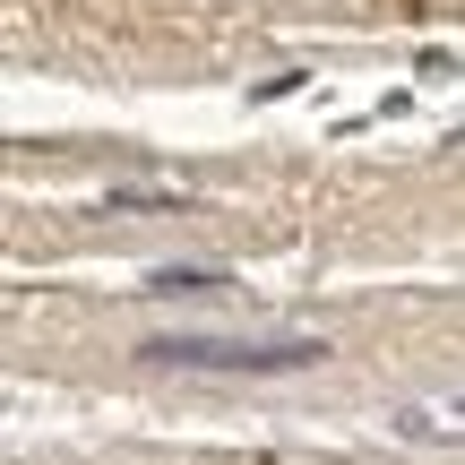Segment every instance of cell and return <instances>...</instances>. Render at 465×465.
Instances as JSON below:
<instances>
[{
    "label": "cell",
    "instance_id": "1",
    "mask_svg": "<svg viewBox=\"0 0 465 465\" xmlns=\"http://www.w3.org/2000/svg\"><path fill=\"white\" fill-rule=\"evenodd\" d=\"M155 362H182V371H311L328 362L319 336H155Z\"/></svg>",
    "mask_w": 465,
    "mask_h": 465
},
{
    "label": "cell",
    "instance_id": "2",
    "mask_svg": "<svg viewBox=\"0 0 465 465\" xmlns=\"http://www.w3.org/2000/svg\"><path fill=\"white\" fill-rule=\"evenodd\" d=\"M216 284H224V267H155L147 293H216Z\"/></svg>",
    "mask_w": 465,
    "mask_h": 465
}]
</instances>
